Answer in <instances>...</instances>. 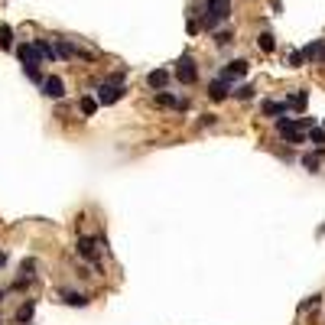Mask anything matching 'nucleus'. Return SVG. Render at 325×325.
Wrapping results in <instances>:
<instances>
[{
    "label": "nucleus",
    "instance_id": "1",
    "mask_svg": "<svg viewBox=\"0 0 325 325\" xmlns=\"http://www.w3.org/2000/svg\"><path fill=\"white\" fill-rule=\"evenodd\" d=\"M205 23L208 26H221L228 17H231V0H205Z\"/></svg>",
    "mask_w": 325,
    "mask_h": 325
},
{
    "label": "nucleus",
    "instance_id": "2",
    "mask_svg": "<svg viewBox=\"0 0 325 325\" xmlns=\"http://www.w3.org/2000/svg\"><path fill=\"white\" fill-rule=\"evenodd\" d=\"M124 98V85H121V75H114L111 81L98 88V104H114V101Z\"/></svg>",
    "mask_w": 325,
    "mask_h": 325
},
{
    "label": "nucleus",
    "instance_id": "3",
    "mask_svg": "<svg viewBox=\"0 0 325 325\" xmlns=\"http://www.w3.org/2000/svg\"><path fill=\"white\" fill-rule=\"evenodd\" d=\"M176 75H179V81H182V85H192V81H195V75H198L195 59H192V55H182V59H179Z\"/></svg>",
    "mask_w": 325,
    "mask_h": 325
},
{
    "label": "nucleus",
    "instance_id": "4",
    "mask_svg": "<svg viewBox=\"0 0 325 325\" xmlns=\"http://www.w3.org/2000/svg\"><path fill=\"white\" fill-rule=\"evenodd\" d=\"M244 75H247V62H244V59H234V62H228V65L221 68V78H228L231 85H234L238 78H244Z\"/></svg>",
    "mask_w": 325,
    "mask_h": 325
},
{
    "label": "nucleus",
    "instance_id": "5",
    "mask_svg": "<svg viewBox=\"0 0 325 325\" xmlns=\"http://www.w3.org/2000/svg\"><path fill=\"white\" fill-rule=\"evenodd\" d=\"M276 130H280L289 143H302V134L296 130V121H289V117H276Z\"/></svg>",
    "mask_w": 325,
    "mask_h": 325
},
{
    "label": "nucleus",
    "instance_id": "6",
    "mask_svg": "<svg viewBox=\"0 0 325 325\" xmlns=\"http://www.w3.org/2000/svg\"><path fill=\"white\" fill-rule=\"evenodd\" d=\"M228 91H231V81L221 78V75L208 85V98H211V101H225V98H228Z\"/></svg>",
    "mask_w": 325,
    "mask_h": 325
},
{
    "label": "nucleus",
    "instance_id": "7",
    "mask_svg": "<svg viewBox=\"0 0 325 325\" xmlns=\"http://www.w3.org/2000/svg\"><path fill=\"white\" fill-rule=\"evenodd\" d=\"M302 55H306L309 62H322V59H325V39H315L312 46H306V49H302Z\"/></svg>",
    "mask_w": 325,
    "mask_h": 325
},
{
    "label": "nucleus",
    "instance_id": "8",
    "mask_svg": "<svg viewBox=\"0 0 325 325\" xmlns=\"http://www.w3.org/2000/svg\"><path fill=\"white\" fill-rule=\"evenodd\" d=\"M43 91L49 94V98H62V94H65V85H62V78H55V75H52V78L43 81Z\"/></svg>",
    "mask_w": 325,
    "mask_h": 325
},
{
    "label": "nucleus",
    "instance_id": "9",
    "mask_svg": "<svg viewBox=\"0 0 325 325\" xmlns=\"http://www.w3.org/2000/svg\"><path fill=\"white\" fill-rule=\"evenodd\" d=\"M166 81H169V75H166L163 68H156V72H150V75H147V85L153 88V91H163Z\"/></svg>",
    "mask_w": 325,
    "mask_h": 325
},
{
    "label": "nucleus",
    "instance_id": "10",
    "mask_svg": "<svg viewBox=\"0 0 325 325\" xmlns=\"http://www.w3.org/2000/svg\"><path fill=\"white\" fill-rule=\"evenodd\" d=\"M78 251H81V257H88V260H94V264H98V254H94V241L81 238V241H78Z\"/></svg>",
    "mask_w": 325,
    "mask_h": 325
},
{
    "label": "nucleus",
    "instance_id": "11",
    "mask_svg": "<svg viewBox=\"0 0 325 325\" xmlns=\"http://www.w3.org/2000/svg\"><path fill=\"white\" fill-rule=\"evenodd\" d=\"M36 49H39V55H43V59H59V49H55V46H49L46 39H36Z\"/></svg>",
    "mask_w": 325,
    "mask_h": 325
},
{
    "label": "nucleus",
    "instance_id": "12",
    "mask_svg": "<svg viewBox=\"0 0 325 325\" xmlns=\"http://www.w3.org/2000/svg\"><path fill=\"white\" fill-rule=\"evenodd\" d=\"M257 46H260L264 52H273V49H276V39H273V33H260V36H257Z\"/></svg>",
    "mask_w": 325,
    "mask_h": 325
},
{
    "label": "nucleus",
    "instance_id": "13",
    "mask_svg": "<svg viewBox=\"0 0 325 325\" xmlns=\"http://www.w3.org/2000/svg\"><path fill=\"white\" fill-rule=\"evenodd\" d=\"M13 46V30L10 26H0V49H10Z\"/></svg>",
    "mask_w": 325,
    "mask_h": 325
},
{
    "label": "nucleus",
    "instance_id": "14",
    "mask_svg": "<svg viewBox=\"0 0 325 325\" xmlns=\"http://www.w3.org/2000/svg\"><path fill=\"white\" fill-rule=\"evenodd\" d=\"M260 107H264V114H273V117H280L283 111H286V104H276V101H264Z\"/></svg>",
    "mask_w": 325,
    "mask_h": 325
},
{
    "label": "nucleus",
    "instance_id": "15",
    "mask_svg": "<svg viewBox=\"0 0 325 325\" xmlns=\"http://www.w3.org/2000/svg\"><path fill=\"white\" fill-rule=\"evenodd\" d=\"M156 104H169V107H185L182 101H176V98H172V94H166V91H160V94H156Z\"/></svg>",
    "mask_w": 325,
    "mask_h": 325
},
{
    "label": "nucleus",
    "instance_id": "16",
    "mask_svg": "<svg viewBox=\"0 0 325 325\" xmlns=\"http://www.w3.org/2000/svg\"><path fill=\"white\" fill-rule=\"evenodd\" d=\"M94 111H98V98H81V114L91 117Z\"/></svg>",
    "mask_w": 325,
    "mask_h": 325
},
{
    "label": "nucleus",
    "instance_id": "17",
    "mask_svg": "<svg viewBox=\"0 0 325 325\" xmlns=\"http://www.w3.org/2000/svg\"><path fill=\"white\" fill-rule=\"evenodd\" d=\"M306 104H309V94H306V91H299L296 98H289V107H296V111H302Z\"/></svg>",
    "mask_w": 325,
    "mask_h": 325
},
{
    "label": "nucleus",
    "instance_id": "18",
    "mask_svg": "<svg viewBox=\"0 0 325 325\" xmlns=\"http://www.w3.org/2000/svg\"><path fill=\"white\" fill-rule=\"evenodd\" d=\"M319 163H322V153H306L302 156V166H306V169H315Z\"/></svg>",
    "mask_w": 325,
    "mask_h": 325
},
{
    "label": "nucleus",
    "instance_id": "19",
    "mask_svg": "<svg viewBox=\"0 0 325 325\" xmlns=\"http://www.w3.org/2000/svg\"><path fill=\"white\" fill-rule=\"evenodd\" d=\"M309 140H312V143H315V147H319V150H322V147H325V127H322V130H319V127H315V130H312V134H309Z\"/></svg>",
    "mask_w": 325,
    "mask_h": 325
},
{
    "label": "nucleus",
    "instance_id": "20",
    "mask_svg": "<svg viewBox=\"0 0 325 325\" xmlns=\"http://www.w3.org/2000/svg\"><path fill=\"white\" fill-rule=\"evenodd\" d=\"M234 98H241V101H251V98H254V88H251V85H241L238 91H234Z\"/></svg>",
    "mask_w": 325,
    "mask_h": 325
},
{
    "label": "nucleus",
    "instance_id": "21",
    "mask_svg": "<svg viewBox=\"0 0 325 325\" xmlns=\"http://www.w3.org/2000/svg\"><path fill=\"white\" fill-rule=\"evenodd\" d=\"M65 302H68V306H85V296H81V293H65Z\"/></svg>",
    "mask_w": 325,
    "mask_h": 325
},
{
    "label": "nucleus",
    "instance_id": "22",
    "mask_svg": "<svg viewBox=\"0 0 325 325\" xmlns=\"http://www.w3.org/2000/svg\"><path fill=\"white\" fill-rule=\"evenodd\" d=\"M17 319H20V322H30V319H33V302H26V306L20 309V312H17Z\"/></svg>",
    "mask_w": 325,
    "mask_h": 325
},
{
    "label": "nucleus",
    "instance_id": "23",
    "mask_svg": "<svg viewBox=\"0 0 325 325\" xmlns=\"http://www.w3.org/2000/svg\"><path fill=\"white\" fill-rule=\"evenodd\" d=\"M302 59H306L302 52H289V65H293V68H299V65H302Z\"/></svg>",
    "mask_w": 325,
    "mask_h": 325
},
{
    "label": "nucleus",
    "instance_id": "24",
    "mask_svg": "<svg viewBox=\"0 0 325 325\" xmlns=\"http://www.w3.org/2000/svg\"><path fill=\"white\" fill-rule=\"evenodd\" d=\"M4 267H7V254H0V270H4Z\"/></svg>",
    "mask_w": 325,
    "mask_h": 325
}]
</instances>
